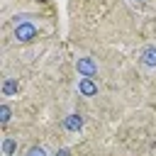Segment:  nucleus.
Segmentation results:
<instances>
[{"label": "nucleus", "instance_id": "6", "mask_svg": "<svg viewBox=\"0 0 156 156\" xmlns=\"http://www.w3.org/2000/svg\"><path fill=\"white\" fill-rule=\"evenodd\" d=\"M2 98H15V95H20V80L17 78H12V76H7L5 80H2Z\"/></svg>", "mask_w": 156, "mask_h": 156}, {"label": "nucleus", "instance_id": "8", "mask_svg": "<svg viewBox=\"0 0 156 156\" xmlns=\"http://www.w3.org/2000/svg\"><path fill=\"white\" fill-rule=\"evenodd\" d=\"M10 119H12V107H10L7 102H2V105H0V127H7Z\"/></svg>", "mask_w": 156, "mask_h": 156}, {"label": "nucleus", "instance_id": "2", "mask_svg": "<svg viewBox=\"0 0 156 156\" xmlns=\"http://www.w3.org/2000/svg\"><path fill=\"white\" fill-rule=\"evenodd\" d=\"M139 66L144 73H156V44H146L139 51Z\"/></svg>", "mask_w": 156, "mask_h": 156}, {"label": "nucleus", "instance_id": "10", "mask_svg": "<svg viewBox=\"0 0 156 156\" xmlns=\"http://www.w3.org/2000/svg\"><path fill=\"white\" fill-rule=\"evenodd\" d=\"M51 156H73V151H71V149H66V146H63V149H56V151H54V154H51Z\"/></svg>", "mask_w": 156, "mask_h": 156}, {"label": "nucleus", "instance_id": "11", "mask_svg": "<svg viewBox=\"0 0 156 156\" xmlns=\"http://www.w3.org/2000/svg\"><path fill=\"white\" fill-rule=\"evenodd\" d=\"M134 2H146V0H134Z\"/></svg>", "mask_w": 156, "mask_h": 156}, {"label": "nucleus", "instance_id": "4", "mask_svg": "<svg viewBox=\"0 0 156 156\" xmlns=\"http://www.w3.org/2000/svg\"><path fill=\"white\" fill-rule=\"evenodd\" d=\"M76 90H78V95H83V98H95L100 88H98L95 78H85V76H80L78 83H76Z\"/></svg>", "mask_w": 156, "mask_h": 156}, {"label": "nucleus", "instance_id": "9", "mask_svg": "<svg viewBox=\"0 0 156 156\" xmlns=\"http://www.w3.org/2000/svg\"><path fill=\"white\" fill-rule=\"evenodd\" d=\"M27 156H49V151H46L44 146H39V144H34V146H29V151H27Z\"/></svg>", "mask_w": 156, "mask_h": 156}, {"label": "nucleus", "instance_id": "7", "mask_svg": "<svg viewBox=\"0 0 156 156\" xmlns=\"http://www.w3.org/2000/svg\"><path fill=\"white\" fill-rule=\"evenodd\" d=\"M15 151H17V139L5 136L2 139V156H15Z\"/></svg>", "mask_w": 156, "mask_h": 156}, {"label": "nucleus", "instance_id": "5", "mask_svg": "<svg viewBox=\"0 0 156 156\" xmlns=\"http://www.w3.org/2000/svg\"><path fill=\"white\" fill-rule=\"evenodd\" d=\"M83 124H85V119H83L80 112H68V115L63 117V129L71 132V134H78V132L83 129Z\"/></svg>", "mask_w": 156, "mask_h": 156}, {"label": "nucleus", "instance_id": "1", "mask_svg": "<svg viewBox=\"0 0 156 156\" xmlns=\"http://www.w3.org/2000/svg\"><path fill=\"white\" fill-rule=\"evenodd\" d=\"M37 37H39V27L32 24V22H20V24L12 27V39H15L17 44H29V41H34Z\"/></svg>", "mask_w": 156, "mask_h": 156}, {"label": "nucleus", "instance_id": "3", "mask_svg": "<svg viewBox=\"0 0 156 156\" xmlns=\"http://www.w3.org/2000/svg\"><path fill=\"white\" fill-rule=\"evenodd\" d=\"M73 66H76L78 76H85V78H95V76H98V63H95V58H90V56H78Z\"/></svg>", "mask_w": 156, "mask_h": 156}]
</instances>
